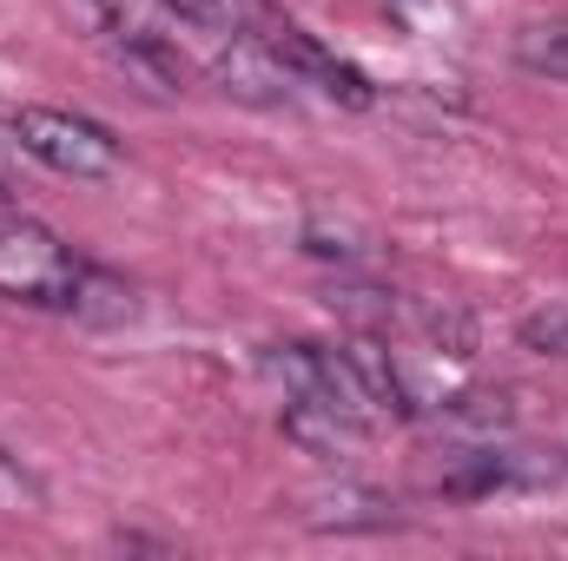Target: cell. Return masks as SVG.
Wrapping results in <instances>:
<instances>
[{
    "instance_id": "cell-5",
    "label": "cell",
    "mask_w": 568,
    "mask_h": 561,
    "mask_svg": "<svg viewBox=\"0 0 568 561\" xmlns=\"http://www.w3.org/2000/svg\"><path fill=\"white\" fill-rule=\"evenodd\" d=\"M337 350H344V364H351V377H357V390H364L371 410H384V417H417L410 377H404V364H397V350H390L384 330H357V337H344Z\"/></svg>"
},
{
    "instance_id": "cell-10",
    "label": "cell",
    "mask_w": 568,
    "mask_h": 561,
    "mask_svg": "<svg viewBox=\"0 0 568 561\" xmlns=\"http://www.w3.org/2000/svg\"><path fill=\"white\" fill-rule=\"evenodd\" d=\"M436 417L449 422V429H476V436H503L516 410H509V397H489V390H463V397H443V410Z\"/></svg>"
},
{
    "instance_id": "cell-14",
    "label": "cell",
    "mask_w": 568,
    "mask_h": 561,
    "mask_svg": "<svg viewBox=\"0 0 568 561\" xmlns=\"http://www.w3.org/2000/svg\"><path fill=\"white\" fill-rule=\"evenodd\" d=\"M93 7H100V13H113V0H93Z\"/></svg>"
},
{
    "instance_id": "cell-13",
    "label": "cell",
    "mask_w": 568,
    "mask_h": 561,
    "mask_svg": "<svg viewBox=\"0 0 568 561\" xmlns=\"http://www.w3.org/2000/svg\"><path fill=\"white\" fill-rule=\"evenodd\" d=\"M0 482H13V456L7 449H0Z\"/></svg>"
},
{
    "instance_id": "cell-9",
    "label": "cell",
    "mask_w": 568,
    "mask_h": 561,
    "mask_svg": "<svg viewBox=\"0 0 568 561\" xmlns=\"http://www.w3.org/2000/svg\"><path fill=\"white\" fill-rule=\"evenodd\" d=\"M509 53L516 67L542 73V80H568V13H549V20H523L509 33Z\"/></svg>"
},
{
    "instance_id": "cell-12",
    "label": "cell",
    "mask_w": 568,
    "mask_h": 561,
    "mask_svg": "<svg viewBox=\"0 0 568 561\" xmlns=\"http://www.w3.org/2000/svg\"><path fill=\"white\" fill-rule=\"evenodd\" d=\"M523 344H529V350H542V357H568V304L523 317Z\"/></svg>"
},
{
    "instance_id": "cell-7",
    "label": "cell",
    "mask_w": 568,
    "mask_h": 561,
    "mask_svg": "<svg viewBox=\"0 0 568 561\" xmlns=\"http://www.w3.org/2000/svg\"><path fill=\"white\" fill-rule=\"evenodd\" d=\"M212 73H219V86H225L232 100H245V106H278L284 86H291V73H284L252 33H225V53L212 60Z\"/></svg>"
},
{
    "instance_id": "cell-1",
    "label": "cell",
    "mask_w": 568,
    "mask_h": 561,
    "mask_svg": "<svg viewBox=\"0 0 568 561\" xmlns=\"http://www.w3.org/2000/svg\"><path fill=\"white\" fill-rule=\"evenodd\" d=\"M87 265L40 225L0 205V297L13 304H40V310H80L87 290Z\"/></svg>"
},
{
    "instance_id": "cell-6",
    "label": "cell",
    "mask_w": 568,
    "mask_h": 561,
    "mask_svg": "<svg viewBox=\"0 0 568 561\" xmlns=\"http://www.w3.org/2000/svg\"><path fill=\"white\" fill-rule=\"evenodd\" d=\"M284 436L304 456H317V462H351L364 449V436H371V417L337 410V404H297V397H284Z\"/></svg>"
},
{
    "instance_id": "cell-4",
    "label": "cell",
    "mask_w": 568,
    "mask_h": 561,
    "mask_svg": "<svg viewBox=\"0 0 568 561\" xmlns=\"http://www.w3.org/2000/svg\"><path fill=\"white\" fill-rule=\"evenodd\" d=\"M562 476V462H549V456H536V449H463V456H449L443 462V476H436V496H456V502H476V496H503V489H542V482H556Z\"/></svg>"
},
{
    "instance_id": "cell-2",
    "label": "cell",
    "mask_w": 568,
    "mask_h": 561,
    "mask_svg": "<svg viewBox=\"0 0 568 561\" xmlns=\"http://www.w3.org/2000/svg\"><path fill=\"white\" fill-rule=\"evenodd\" d=\"M245 33L278 60L291 80H304V86H317V93H331V100H344V106H371L377 93H371V80L351 67V60H337L311 27H297L291 13H278L272 0H252V20H245Z\"/></svg>"
},
{
    "instance_id": "cell-8",
    "label": "cell",
    "mask_w": 568,
    "mask_h": 561,
    "mask_svg": "<svg viewBox=\"0 0 568 561\" xmlns=\"http://www.w3.org/2000/svg\"><path fill=\"white\" fill-rule=\"evenodd\" d=\"M304 522H311V529H384V522H390V502H384L377 489L337 482V489L304 496Z\"/></svg>"
},
{
    "instance_id": "cell-11",
    "label": "cell",
    "mask_w": 568,
    "mask_h": 561,
    "mask_svg": "<svg viewBox=\"0 0 568 561\" xmlns=\"http://www.w3.org/2000/svg\"><path fill=\"white\" fill-rule=\"evenodd\" d=\"M165 13H179L185 27H205V33H245V20H252V0H159Z\"/></svg>"
},
{
    "instance_id": "cell-3",
    "label": "cell",
    "mask_w": 568,
    "mask_h": 561,
    "mask_svg": "<svg viewBox=\"0 0 568 561\" xmlns=\"http://www.w3.org/2000/svg\"><path fill=\"white\" fill-rule=\"evenodd\" d=\"M13 140L20 152H33L40 165L67 172V178H113L120 172V140L87 120V113H67V106H13Z\"/></svg>"
}]
</instances>
